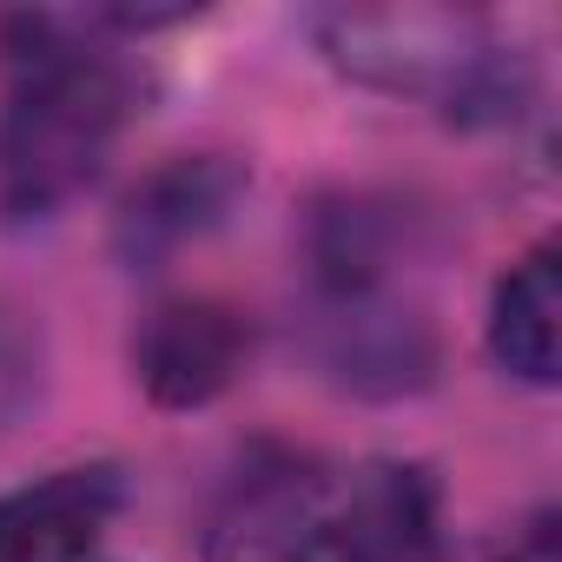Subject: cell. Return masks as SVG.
Masks as SVG:
<instances>
[{
  "mask_svg": "<svg viewBox=\"0 0 562 562\" xmlns=\"http://www.w3.org/2000/svg\"><path fill=\"white\" fill-rule=\"evenodd\" d=\"M14 54V100L0 120V205L14 218H54L113 159L133 120V80L120 60L60 41L47 21Z\"/></svg>",
  "mask_w": 562,
  "mask_h": 562,
  "instance_id": "obj_1",
  "label": "cell"
},
{
  "mask_svg": "<svg viewBox=\"0 0 562 562\" xmlns=\"http://www.w3.org/2000/svg\"><path fill=\"white\" fill-rule=\"evenodd\" d=\"M318 47L371 93L450 100V113L509 106V54L470 8H331L318 14Z\"/></svg>",
  "mask_w": 562,
  "mask_h": 562,
  "instance_id": "obj_2",
  "label": "cell"
},
{
  "mask_svg": "<svg viewBox=\"0 0 562 562\" xmlns=\"http://www.w3.org/2000/svg\"><path fill=\"white\" fill-rule=\"evenodd\" d=\"M312 364L351 397H411L437 371V331L417 305L391 299L384 285L318 292Z\"/></svg>",
  "mask_w": 562,
  "mask_h": 562,
  "instance_id": "obj_3",
  "label": "cell"
},
{
  "mask_svg": "<svg viewBox=\"0 0 562 562\" xmlns=\"http://www.w3.org/2000/svg\"><path fill=\"white\" fill-rule=\"evenodd\" d=\"M251 364V318L225 299H172L133 331V378L166 411L225 397Z\"/></svg>",
  "mask_w": 562,
  "mask_h": 562,
  "instance_id": "obj_4",
  "label": "cell"
},
{
  "mask_svg": "<svg viewBox=\"0 0 562 562\" xmlns=\"http://www.w3.org/2000/svg\"><path fill=\"white\" fill-rule=\"evenodd\" d=\"M318 496H325V476L312 457L251 450L205 509V529H199L205 562H285L318 522Z\"/></svg>",
  "mask_w": 562,
  "mask_h": 562,
  "instance_id": "obj_5",
  "label": "cell"
},
{
  "mask_svg": "<svg viewBox=\"0 0 562 562\" xmlns=\"http://www.w3.org/2000/svg\"><path fill=\"white\" fill-rule=\"evenodd\" d=\"M245 186H251L245 166L225 159V153H179V159H166L159 172H146V179L126 192V205H120V218H113L120 258H126L133 271L172 265L186 245L212 238V232L232 218V205L245 199Z\"/></svg>",
  "mask_w": 562,
  "mask_h": 562,
  "instance_id": "obj_6",
  "label": "cell"
},
{
  "mask_svg": "<svg viewBox=\"0 0 562 562\" xmlns=\"http://www.w3.org/2000/svg\"><path fill=\"white\" fill-rule=\"evenodd\" d=\"M120 509H126V476L113 463L54 470L0 496V562H93Z\"/></svg>",
  "mask_w": 562,
  "mask_h": 562,
  "instance_id": "obj_7",
  "label": "cell"
},
{
  "mask_svg": "<svg viewBox=\"0 0 562 562\" xmlns=\"http://www.w3.org/2000/svg\"><path fill=\"white\" fill-rule=\"evenodd\" d=\"M490 351L522 384H555L562 364V251H522L490 299Z\"/></svg>",
  "mask_w": 562,
  "mask_h": 562,
  "instance_id": "obj_8",
  "label": "cell"
},
{
  "mask_svg": "<svg viewBox=\"0 0 562 562\" xmlns=\"http://www.w3.org/2000/svg\"><path fill=\"white\" fill-rule=\"evenodd\" d=\"M345 522L384 562H437L443 555V490L424 463H364L351 483Z\"/></svg>",
  "mask_w": 562,
  "mask_h": 562,
  "instance_id": "obj_9",
  "label": "cell"
},
{
  "mask_svg": "<svg viewBox=\"0 0 562 562\" xmlns=\"http://www.w3.org/2000/svg\"><path fill=\"white\" fill-rule=\"evenodd\" d=\"M34 397H41V338L14 312H0V437L27 417Z\"/></svg>",
  "mask_w": 562,
  "mask_h": 562,
  "instance_id": "obj_10",
  "label": "cell"
},
{
  "mask_svg": "<svg viewBox=\"0 0 562 562\" xmlns=\"http://www.w3.org/2000/svg\"><path fill=\"white\" fill-rule=\"evenodd\" d=\"M285 562H384L345 516H318L312 529H305V542L285 555Z\"/></svg>",
  "mask_w": 562,
  "mask_h": 562,
  "instance_id": "obj_11",
  "label": "cell"
},
{
  "mask_svg": "<svg viewBox=\"0 0 562 562\" xmlns=\"http://www.w3.org/2000/svg\"><path fill=\"white\" fill-rule=\"evenodd\" d=\"M503 562H555V522L549 516H536L516 542H509V555Z\"/></svg>",
  "mask_w": 562,
  "mask_h": 562,
  "instance_id": "obj_12",
  "label": "cell"
}]
</instances>
